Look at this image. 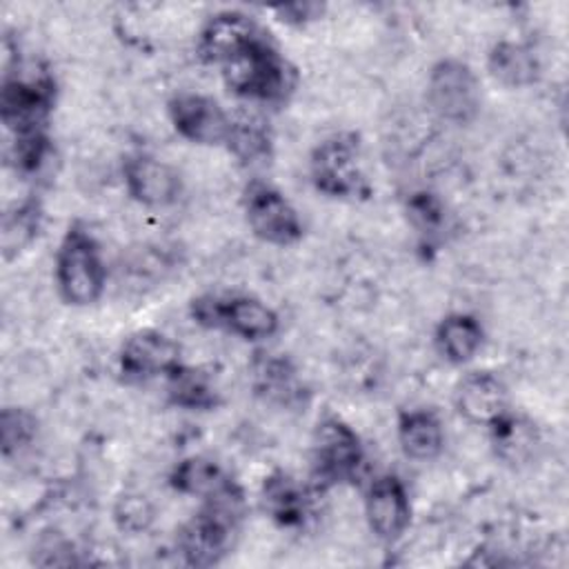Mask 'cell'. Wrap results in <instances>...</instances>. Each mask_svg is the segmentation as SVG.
I'll use <instances>...</instances> for the list:
<instances>
[{"instance_id": "cell-7", "label": "cell", "mask_w": 569, "mask_h": 569, "mask_svg": "<svg viewBox=\"0 0 569 569\" xmlns=\"http://www.w3.org/2000/svg\"><path fill=\"white\" fill-rule=\"evenodd\" d=\"M313 476L322 485L349 482L358 476L365 451L358 433L340 418L329 416L318 422L311 445Z\"/></svg>"}, {"instance_id": "cell-28", "label": "cell", "mask_w": 569, "mask_h": 569, "mask_svg": "<svg viewBox=\"0 0 569 569\" xmlns=\"http://www.w3.org/2000/svg\"><path fill=\"white\" fill-rule=\"evenodd\" d=\"M409 218L420 233H433L445 220V209L433 193H413L409 200Z\"/></svg>"}, {"instance_id": "cell-5", "label": "cell", "mask_w": 569, "mask_h": 569, "mask_svg": "<svg viewBox=\"0 0 569 569\" xmlns=\"http://www.w3.org/2000/svg\"><path fill=\"white\" fill-rule=\"evenodd\" d=\"M191 316L209 329H224L242 340H264L278 331L276 311L253 296H200L191 302Z\"/></svg>"}, {"instance_id": "cell-10", "label": "cell", "mask_w": 569, "mask_h": 569, "mask_svg": "<svg viewBox=\"0 0 569 569\" xmlns=\"http://www.w3.org/2000/svg\"><path fill=\"white\" fill-rule=\"evenodd\" d=\"M180 365V347L162 331L140 329L131 333L118 353V369L127 382H144L167 376Z\"/></svg>"}, {"instance_id": "cell-6", "label": "cell", "mask_w": 569, "mask_h": 569, "mask_svg": "<svg viewBox=\"0 0 569 569\" xmlns=\"http://www.w3.org/2000/svg\"><path fill=\"white\" fill-rule=\"evenodd\" d=\"M427 102L440 120L469 124L480 111V84L471 67L456 58L438 60L429 71Z\"/></svg>"}, {"instance_id": "cell-11", "label": "cell", "mask_w": 569, "mask_h": 569, "mask_svg": "<svg viewBox=\"0 0 569 569\" xmlns=\"http://www.w3.org/2000/svg\"><path fill=\"white\" fill-rule=\"evenodd\" d=\"M173 129L196 144H222L231 129L227 111L209 96L182 91L169 100Z\"/></svg>"}, {"instance_id": "cell-27", "label": "cell", "mask_w": 569, "mask_h": 569, "mask_svg": "<svg viewBox=\"0 0 569 569\" xmlns=\"http://www.w3.org/2000/svg\"><path fill=\"white\" fill-rule=\"evenodd\" d=\"M113 520L124 533H142L153 522V507L140 493H124L113 507Z\"/></svg>"}, {"instance_id": "cell-26", "label": "cell", "mask_w": 569, "mask_h": 569, "mask_svg": "<svg viewBox=\"0 0 569 569\" xmlns=\"http://www.w3.org/2000/svg\"><path fill=\"white\" fill-rule=\"evenodd\" d=\"M38 431V420L20 407H7L0 416V445L2 453L11 456L24 449Z\"/></svg>"}, {"instance_id": "cell-13", "label": "cell", "mask_w": 569, "mask_h": 569, "mask_svg": "<svg viewBox=\"0 0 569 569\" xmlns=\"http://www.w3.org/2000/svg\"><path fill=\"white\" fill-rule=\"evenodd\" d=\"M122 178L127 193L144 207L176 204L182 193L180 173L171 164L149 153L127 156L122 164Z\"/></svg>"}, {"instance_id": "cell-1", "label": "cell", "mask_w": 569, "mask_h": 569, "mask_svg": "<svg viewBox=\"0 0 569 569\" xmlns=\"http://www.w3.org/2000/svg\"><path fill=\"white\" fill-rule=\"evenodd\" d=\"M242 511L244 498L238 485L202 500L200 511L178 533V549L184 562L196 567L216 565L229 551Z\"/></svg>"}, {"instance_id": "cell-9", "label": "cell", "mask_w": 569, "mask_h": 569, "mask_svg": "<svg viewBox=\"0 0 569 569\" xmlns=\"http://www.w3.org/2000/svg\"><path fill=\"white\" fill-rule=\"evenodd\" d=\"M244 216L251 231L269 244L287 247L300 240L302 222L293 204L271 184L253 180L244 189Z\"/></svg>"}, {"instance_id": "cell-2", "label": "cell", "mask_w": 569, "mask_h": 569, "mask_svg": "<svg viewBox=\"0 0 569 569\" xmlns=\"http://www.w3.org/2000/svg\"><path fill=\"white\" fill-rule=\"evenodd\" d=\"M222 78L236 96L256 102H282L293 89V69L264 31L222 64Z\"/></svg>"}, {"instance_id": "cell-22", "label": "cell", "mask_w": 569, "mask_h": 569, "mask_svg": "<svg viewBox=\"0 0 569 569\" xmlns=\"http://www.w3.org/2000/svg\"><path fill=\"white\" fill-rule=\"evenodd\" d=\"M167 396L171 405L189 411H207L218 405V391L211 378L182 362L167 373Z\"/></svg>"}, {"instance_id": "cell-25", "label": "cell", "mask_w": 569, "mask_h": 569, "mask_svg": "<svg viewBox=\"0 0 569 569\" xmlns=\"http://www.w3.org/2000/svg\"><path fill=\"white\" fill-rule=\"evenodd\" d=\"M40 216L42 213H40L38 200H27V202H22L20 207H16L13 211H9L4 216L2 249H4L7 258L22 251L38 236Z\"/></svg>"}, {"instance_id": "cell-24", "label": "cell", "mask_w": 569, "mask_h": 569, "mask_svg": "<svg viewBox=\"0 0 569 569\" xmlns=\"http://www.w3.org/2000/svg\"><path fill=\"white\" fill-rule=\"evenodd\" d=\"M224 144L244 164H256L271 156L269 127L256 116L231 118V129Z\"/></svg>"}, {"instance_id": "cell-29", "label": "cell", "mask_w": 569, "mask_h": 569, "mask_svg": "<svg viewBox=\"0 0 569 569\" xmlns=\"http://www.w3.org/2000/svg\"><path fill=\"white\" fill-rule=\"evenodd\" d=\"M276 13L280 16L282 22L289 24H307L311 20H316L322 13L320 4L313 2H296V4H284V7H276Z\"/></svg>"}, {"instance_id": "cell-8", "label": "cell", "mask_w": 569, "mask_h": 569, "mask_svg": "<svg viewBox=\"0 0 569 569\" xmlns=\"http://www.w3.org/2000/svg\"><path fill=\"white\" fill-rule=\"evenodd\" d=\"M309 171L313 187L329 198H351L365 189L358 142L347 133L322 140L311 151Z\"/></svg>"}, {"instance_id": "cell-19", "label": "cell", "mask_w": 569, "mask_h": 569, "mask_svg": "<svg viewBox=\"0 0 569 569\" xmlns=\"http://www.w3.org/2000/svg\"><path fill=\"white\" fill-rule=\"evenodd\" d=\"M169 482L178 493L196 496L200 500H207L236 485L233 478L227 476V471L207 456H191L180 460L173 467Z\"/></svg>"}, {"instance_id": "cell-20", "label": "cell", "mask_w": 569, "mask_h": 569, "mask_svg": "<svg viewBox=\"0 0 569 569\" xmlns=\"http://www.w3.org/2000/svg\"><path fill=\"white\" fill-rule=\"evenodd\" d=\"M485 331L480 322L469 313H451L440 320L436 329V347L440 356L451 365H465L482 347Z\"/></svg>"}, {"instance_id": "cell-15", "label": "cell", "mask_w": 569, "mask_h": 569, "mask_svg": "<svg viewBox=\"0 0 569 569\" xmlns=\"http://www.w3.org/2000/svg\"><path fill=\"white\" fill-rule=\"evenodd\" d=\"M456 409L473 425H491L507 413V387L491 371H471L456 387Z\"/></svg>"}, {"instance_id": "cell-18", "label": "cell", "mask_w": 569, "mask_h": 569, "mask_svg": "<svg viewBox=\"0 0 569 569\" xmlns=\"http://www.w3.org/2000/svg\"><path fill=\"white\" fill-rule=\"evenodd\" d=\"M398 440L405 456L413 460H433L445 445L440 418L429 409H411L398 418Z\"/></svg>"}, {"instance_id": "cell-4", "label": "cell", "mask_w": 569, "mask_h": 569, "mask_svg": "<svg viewBox=\"0 0 569 569\" xmlns=\"http://www.w3.org/2000/svg\"><path fill=\"white\" fill-rule=\"evenodd\" d=\"M56 82L44 69L16 67L7 71L0 89V118L13 136L47 131L53 109Z\"/></svg>"}, {"instance_id": "cell-3", "label": "cell", "mask_w": 569, "mask_h": 569, "mask_svg": "<svg viewBox=\"0 0 569 569\" xmlns=\"http://www.w3.org/2000/svg\"><path fill=\"white\" fill-rule=\"evenodd\" d=\"M56 284L67 305L87 307L100 300L107 284V267L96 238L71 224L56 253Z\"/></svg>"}, {"instance_id": "cell-21", "label": "cell", "mask_w": 569, "mask_h": 569, "mask_svg": "<svg viewBox=\"0 0 569 569\" xmlns=\"http://www.w3.org/2000/svg\"><path fill=\"white\" fill-rule=\"evenodd\" d=\"M489 71L505 87H527L540 76V62L531 47L513 40H502L489 51Z\"/></svg>"}, {"instance_id": "cell-23", "label": "cell", "mask_w": 569, "mask_h": 569, "mask_svg": "<svg viewBox=\"0 0 569 569\" xmlns=\"http://www.w3.org/2000/svg\"><path fill=\"white\" fill-rule=\"evenodd\" d=\"M491 429V445L496 449V456L505 462H527L538 447V431L536 427L513 413H502L496 422L489 425Z\"/></svg>"}, {"instance_id": "cell-17", "label": "cell", "mask_w": 569, "mask_h": 569, "mask_svg": "<svg viewBox=\"0 0 569 569\" xmlns=\"http://www.w3.org/2000/svg\"><path fill=\"white\" fill-rule=\"evenodd\" d=\"M260 502H262L264 513L276 525L287 527V529L302 527L309 516V509H311V500H309V493L305 491V487L298 485L284 471H273L262 480Z\"/></svg>"}, {"instance_id": "cell-14", "label": "cell", "mask_w": 569, "mask_h": 569, "mask_svg": "<svg viewBox=\"0 0 569 569\" xmlns=\"http://www.w3.org/2000/svg\"><path fill=\"white\" fill-rule=\"evenodd\" d=\"M260 33L262 29L256 24V20L242 11L213 13L200 29L198 56L209 64L222 67Z\"/></svg>"}, {"instance_id": "cell-16", "label": "cell", "mask_w": 569, "mask_h": 569, "mask_svg": "<svg viewBox=\"0 0 569 569\" xmlns=\"http://www.w3.org/2000/svg\"><path fill=\"white\" fill-rule=\"evenodd\" d=\"M251 371H253V389L267 402L287 407V409L305 405L307 389L298 378V369L289 358L276 356V353L260 356L253 362Z\"/></svg>"}, {"instance_id": "cell-12", "label": "cell", "mask_w": 569, "mask_h": 569, "mask_svg": "<svg viewBox=\"0 0 569 569\" xmlns=\"http://www.w3.org/2000/svg\"><path fill=\"white\" fill-rule=\"evenodd\" d=\"M365 516L371 533L382 542H396L407 531L411 522V505L398 476L382 473L369 485Z\"/></svg>"}]
</instances>
